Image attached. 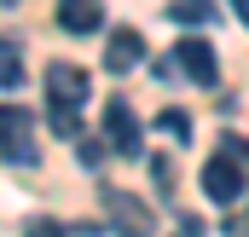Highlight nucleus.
I'll return each instance as SVG.
<instances>
[{
    "label": "nucleus",
    "instance_id": "obj_4",
    "mask_svg": "<svg viewBox=\"0 0 249 237\" xmlns=\"http://www.w3.org/2000/svg\"><path fill=\"white\" fill-rule=\"evenodd\" d=\"M203 191H209V203H220V208L238 203V197L249 191V179H244V168H238L232 151H214V156L203 162Z\"/></svg>",
    "mask_w": 249,
    "mask_h": 237
},
{
    "label": "nucleus",
    "instance_id": "obj_6",
    "mask_svg": "<svg viewBox=\"0 0 249 237\" xmlns=\"http://www.w3.org/2000/svg\"><path fill=\"white\" fill-rule=\"evenodd\" d=\"M168 69H180L197 87H214V81H220V64H214V47H209V41H180L174 58H168Z\"/></svg>",
    "mask_w": 249,
    "mask_h": 237
},
{
    "label": "nucleus",
    "instance_id": "obj_7",
    "mask_svg": "<svg viewBox=\"0 0 249 237\" xmlns=\"http://www.w3.org/2000/svg\"><path fill=\"white\" fill-rule=\"evenodd\" d=\"M139 52H145L139 29H110V41H105V69H110V75H127V69H139Z\"/></svg>",
    "mask_w": 249,
    "mask_h": 237
},
{
    "label": "nucleus",
    "instance_id": "obj_12",
    "mask_svg": "<svg viewBox=\"0 0 249 237\" xmlns=\"http://www.w3.org/2000/svg\"><path fill=\"white\" fill-rule=\"evenodd\" d=\"M157 127H162V133H174V139H191V121L180 116V110H162V116H157Z\"/></svg>",
    "mask_w": 249,
    "mask_h": 237
},
{
    "label": "nucleus",
    "instance_id": "obj_13",
    "mask_svg": "<svg viewBox=\"0 0 249 237\" xmlns=\"http://www.w3.org/2000/svg\"><path fill=\"white\" fill-rule=\"evenodd\" d=\"M180 232H186V237H209V226H203L197 214H180Z\"/></svg>",
    "mask_w": 249,
    "mask_h": 237
},
{
    "label": "nucleus",
    "instance_id": "obj_10",
    "mask_svg": "<svg viewBox=\"0 0 249 237\" xmlns=\"http://www.w3.org/2000/svg\"><path fill=\"white\" fill-rule=\"evenodd\" d=\"M168 17L186 23V29H203V23L214 17V6H191V0H180V6H168Z\"/></svg>",
    "mask_w": 249,
    "mask_h": 237
},
{
    "label": "nucleus",
    "instance_id": "obj_15",
    "mask_svg": "<svg viewBox=\"0 0 249 237\" xmlns=\"http://www.w3.org/2000/svg\"><path fill=\"white\" fill-rule=\"evenodd\" d=\"M238 23H244V29H249V0H238Z\"/></svg>",
    "mask_w": 249,
    "mask_h": 237
},
{
    "label": "nucleus",
    "instance_id": "obj_14",
    "mask_svg": "<svg viewBox=\"0 0 249 237\" xmlns=\"http://www.w3.org/2000/svg\"><path fill=\"white\" fill-rule=\"evenodd\" d=\"M220 145H226V151L238 156V168H249V145H244V139H220Z\"/></svg>",
    "mask_w": 249,
    "mask_h": 237
},
{
    "label": "nucleus",
    "instance_id": "obj_9",
    "mask_svg": "<svg viewBox=\"0 0 249 237\" xmlns=\"http://www.w3.org/2000/svg\"><path fill=\"white\" fill-rule=\"evenodd\" d=\"M0 87H6V93L23 87V52H18V41H6V35H0Z\"/></svg>",
    "mask_w": 249,
    "mask_h": 237
},
{
    "label": "nucleus",
    "instance_id": "obj_11",
    "mask_svg": "<svg viewBox=\"0 0 249 237\" xmlns=\"http://www.w3.org/2000/svg\"><path fill=\"white\" fill-rule=\"evenodd\" d=\"M23 237H70V226H58L53 214H35V220L23 226Z\"/></svg>",
    "mask_w": 249,
    "mask_h": 237
},
{
    "label": "nucleus",
    "instance_id": "obj_5",
    "mask_svg": "<svg viewBox=\"0 0 249 237\" xmlns=\"http://www.w3.org/2000/svg\"><path fill=\"white\" fill-rule=\"evenodd\" d=\"M105 145H110L116 156H139V145H145L139 116H133L127 99H105Z\"/></svg>",
    "mask_w": 249,
    "mask_h": 237
},
{
    "label": "nucleus",
    "instance_id": "obj_2",
    "mask_svg": "<svg viewBox=\"0 0 249 237\" xmlns=\"http://www.w3.org/2000/svg\"><path fill=\"white\" fill-rule=\"evenodd\" d=\"M0 156L12 168H35L41 162V145H35V116L23 104H0Z\"/></svg>",
    "mask_w": 249,
    "mask_h": 237
},
{
    "label": "nucleus",
    "instance_id": "obj_8",
    "mask_svg": "<svg viewBox=\"0 0 249 237\" xmlns=\"http://www.w3.org/2000/svg\"><path fill=\"white\" fill-rule=\"evenodd\" d=\"M58 29L64 35H99V29H105V6H93V0H64L58 6Z\"/></svg>",
    "mask_w": 249,
    "mask_h": 237
},
{
    "label": "nucleus",
    "instance_id": "obj_3",
    "mask_svg": "<svg viewBox=\"0 0 249 237\" xmlns=\"http://www.w3.org/2000/svg\"><path fill=\"white\" fill-rule=\"evenodd\" d=\"M99 203H105V220L116 226V237H157V226H151V208H145L133 191H122V185H105V191H99Z\"/></svg>",
    "mask_w": 249,
    "mask_h": 237
},
{
    "label": "nucleus",
    "instance_id": "obj_1",
    "mask_svg": "<svg viewBox=\"0 0 249 237\" xmlns=\"http://www.w3.org/2000/svg\"><path fill=\"white\" fill-rule=\"evenodd\" d=\"M87 99H93V81H87V69H75V64H47V127L58 133V139H75L81 133V110H87Z\"/></svg>",
    "mask_w": 249,
    "mask_h": 237
}]
</instances>
